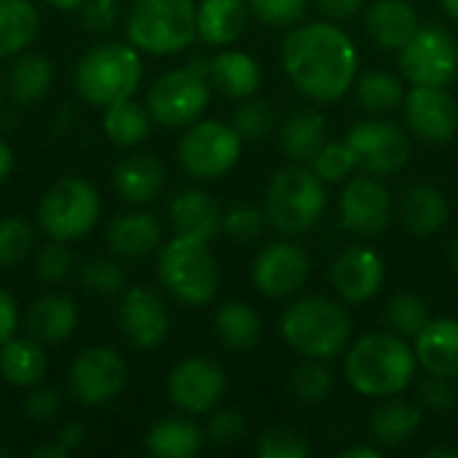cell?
Returning a JSON list of instances; mask_svg holds the SVG:
<instances>
[{
  "instance_id": "27",
  "label": "cell",
  "mask_w": 458,
  "mask_h": 458,
  "mask_svg": "<svg viewBox=\"0 0 458 458\" xmlns=\"http://www.w3.org/2000/svg\"><path fill=\"white\" fill-rule=\"evenodd\" d=\"M209 83L217 94L228 99H247L260 89L263 72L250 54L220 51L209 59Z\"/></svg>"
},
{
  "instance_id": "35",
  "label": "cell",
  "mask_w": 458,
  "mask_h": 458,
  "mask_svg": "<svg viewBox=\"0 0 458 458\" xmlns=\"http://www.w3.org/2000/svg\"><path fill=\"white\" fill-rule=\"evenodd\" d=\"M40 32V13L32 0H0V59L27 51Z\"/></svg>"
},
{
  "instance_id": "18",
  "label": "cell",
  "mask_w": 458,
  "mask_h": 458,
  "mask_svg": "<svg viewBox=\"0 0 458 458\" xmlns=\"http://www.w3.org/2000/svg\"><path fill=\"white\" fill-rule=\"evenodd\" d=\"M169 309L150 287H129L118 301V330L134 349H156L169 335Z\"/></svg>"
},
{
  "instance_id": "30",
  "label": "cell",
  "mask_w": 458,
  "mask_h": 458,
  "mask_svg": "<svg viewBox=\"0 0 458 458\" xmlns=\"http://www.w3.org/2000/svg\"><path fill=\"white\" fill-rule=\"evenodd\" d=\"M204 432L185 416L158 419L145 435V451L156 458H193L204 445Z\"/></svg>"
},
{
  "instance_id": "33",
  "label": "cell",
  "mask_w": 458,
  "mask_h": 458,
  "mask_svg": "<svg viewBox=\"0 0 458 458\" xmlns=\"http://www.w3.org/2000/svg\"><path fill=\"white\" fill-rule=\"evenodd\" d=\"M400 220L413 236H432L448 223V201L432 185H413L400 199Z\"/></svg>"
},
{
  "instance_id": "1",
  "label": "cell",
  "mask_w": 458,
  "mask_h": 458,
  "mask_svg": "<svg viewBox=\"0 0 458 458\" xmlns=\"http://www.w3.org/2000/svg\"><path fill=\"white\" fill-rule=\"evenodd\" d=\"M282 67L314 102H338L354 83L360 54L346 30L330 21L295 24L282 40Z\"/></svg>"
},
{
  "instance_id": "12",
  "label": "cell",
  "mask_w": 458,
  "mask_h": 458,
  "mask_svg": "<svg viewBox=\"0 0 458 458\" xmlns=\"http://www.w3.org/2000/svg\"><path fill=\"white\" fill-rule=\"evenodd\" d=\"M346 145L357 158V169L376 177L400 172L413 150L411 134L386 118H368L354 123L346 134Z\"/></svg>"
},
{
  "instance_id": "23",
  "label": "cell",
  "mask_w": 458,
  "mask_h": 458,
  "mask_svg": "<svg viewBox=\"0 0 458 458\" xmlns=\"http://www.w3.org/2000/svg\"><path fill=\"white\" fill-rule=\"evenodd\" d=\"M164 164L150 153H129L113 169V188L129 207H142L153 201L164 188Z\"/></svg>"
},
{
  "instance_id": "43",
  "label": "cell",
  "mask_w": 458,
  "mask_h": 458,
  "mask_svg": "<svg viewBox=\"0 0 458 458\" xmlns=\"http://www.w3.org/2000/svg\"><path fill=\"white\" fill-rule=\"evenodd\" d=\"M311 169L317 172V177L327 185L333 182H344L352 177V172L357 169V158L352 153V148L344 142H325L322 150L311 158Z\"/></svg>"
},
{
  "instance_id": "10",
  "label": "cell",
  "mask_w": 458,
  "mask_h": 458,
  "mask_svg": "<svg viewBox=\"0 0 458 458\" xmlns=\"http://www.w3.org/2000/svg\"><path fill=\"white\" fill-rule=\"evenodd\" d=\"M244 140L231 123L223 121H193L180 137L177 158L193 180H217L228 174L242 158Z\"/></svg>"
},
{
  "instance_id": "49",
  "label": "cell",
  "mask_w": 458,
  "mask_h": 458,
  "mask_svg": "<svg viewBox=\"0 0 458 458\" xmlns=\"http://www.w3.org/2000/svg\"><path fill=\"white\" fill-rule=\"evenodd\" d=\"M247 432V421L236 408H220L212 413L209 424H207V440L217 448H228L236 445Z\"/></svg>"
},
{
  "instance_id": "7",
  "label": "cell",
  "mask_w": 458,
  "mask_h": 458,
  "mask_svg": "<svg viewBox=\"0 0 458 458\" xmlns=\"http://www.w3.org/2000/svg\"><path fill=\"white\" fill-rule=\"evenodd\" d=\"M325 207H327V191L314 169H306L301 164L284 166L268 182L266 191L268 223L287 236H301L311 231L322 220Z\"/></svg>"
},
{
  "instance_id": "29",
  "label": "cell",
  "mask_w": 458,
  "mask_h": 458,
  "mask_svg": "<svg viewBox=\"0 0 458 458\" xmlns=\"http://www.w3.org/2000/svg\"><path fill=\"white\" fill-rule=\"evenodd\" d=\"M48 368L43 344L35 338H8L0 346V378L8 386L16 389H30L43 381Z\"/></svg>"
},
{
  "instance_id": "56",
  "label": "cell",
  "mask_w": 458,
  "mask_h": 458,
  "mask_svg": "<svg viewBox=\"0 0 458 458\" xmlns=\"http://www.w3.org/2000/svg\"><path fill=\"white\" fill-rule=\"evenodd\" d=\"M381 456H384V448H378V445H352V448L338 451V458H381Z\"/></svg>"
},
{
  "instance_id": "17",
  "label": "cell",
  "mask_w": 458,
  "mask_h": 458,
  "mask_svg": "<svg viewBox=\"0 0 458 458\" xmlns=\"http://www.w3.org/2000/svg\"><path fill=\"white\" fill-rule=\"evenodd\" d=\"M405 121L429 145H445L458 131V102L445 86H413L405 91Z\"/></svg>"
},
{
  "instance_id": "31",
  "label": "cell",
  "mask_w": 458,
  "mask_h": 458,
  "mask_svg": "<svg viewBox=\"0 0 458 458\" xmlns=\"http://www.w3.org/2000/svg\"><path fill=\"white\" fill-rule=\"evenodd\" d=\"M215 335L233 354H250L263 338L258 311L244 301H228L215 314Z\"/></svg>"
},
{
  "instance_id": "26",
  "label": "cell",
  "mask_w": 458,
  "mask_h": 458,
  "mask_svg": "<svg viewBox=\"0 0 458 458\" xmlns=\"http://www.w3.org/2000/svg\"><path fill=\"white\" fill-rule=\"evenodd\" d=\"M247 0H201L196 5V32L209 46L236 43L250 24Z\"/></svg>"
},
{
  "instance_id": "4",
  "label": "cell",
  "mask_w": 458,
  "mask_h": 458,
  "mask_svg": "<svg viewBox=\"0 0 458 458\" xmlns=\"http://www.w3.org/2000/svg\"><path fill=\"white\" fill-rule=\"evenodd\" d=\"M72 83L83 102L105 110L134 97L142 83V56L129 40L97 43L78 59Z\"/></svg>"
},
{
  "instance_id": "39",
  "label": "cell",
  "mask_w": 458,
  "mask_h": 458,
  "mask_svg": "<svg viewBox=\"0 0 458 458\" xmlns=\"http://www.w3.org/2000/svg\"><path fill=\"white\" fill-rule=\"evenodd\" d=\"M333 384H335L333 368H327L325 360H309L301 368H295L290 378V392L303 405H319L327 400Z\"/></svg>"
},
{
  "instance_id": "53",
  "label": "cell",
  "mask_w": 458,
  "mask_h": 458,
  "mask_svg": "<svg viewBox=\"0 0 458 458\" xmlns=\"http://www.w3.org/2000/svg\"><path fill=\"white\" fill-rule=\"evenodd\" d=\"M314 3L327 19H335V21L354 16L365 5V0H314Z\"/></svg>"
},
{
  "instance_id": "51",
  "label": "cell",
  "mask_w": 458,
  "mask_h": 458,
  "mask_svg": "<svg viewBox=\"0 0 458 458\" xmlns=\"http://www.w3.org/2000/svg\"><path fill=\"white\" fill-rule=\"evenodd\" d=\"M419 400L432 411V413H448L456 408V392L451 386V378L440 376H427L419 384Z\"/></svg>"
},
{
  "instance_id": "28",
  "label": "cell",
  "mask_w": 458,
  "mask_h": 458,
  "mask_svg": "<svg viewBox=\"0 0 458 458\" xmlns=\"http://www.w3.org/2000/svg\"><path fill=\"white\" fill-rule=\"evenodd\" d=\"M419 429H421V411L413 403L397 397H386V403H381L368 421V432L373 443L384 451L411 443Z\"/></svg>"
},
{
  "instance_id": "15",
  "label": "cell",
  "mask_w": 458,
  "mask_h": 458,
  "mask_svg": "<svg viewBox=\"0 0 458 458\" xmlns=\"http://www.w3.org/2000/svg\"><path fill=\"white\" fill-rule=\"evenodd\" d=\"M394 199L376 174L352 177L338 199L341 225L357 236H378L392 223Z\"/></svg>"
},
{
  "instance_id": "19",
  "label": "cell",
  "mask_w": 458,
  "mask_h": 458,
  "mask_svg": "<svg viewBox=\"0 0 458 458\" xmlns=\"http://www.w3.org/2000/svg\"><path fill=\"white\" fill-rule=\"evenodd\" d=\"M384 279H386L384 260L370 247L344 250L330 271V282L346 303H368L381 293Z\"/></svg>"
},
{
  "instance_id": "8",
  "label": "cell",
  "mask_w": 458,
  "mask_h": 458,
  "mask_svg": "<svg viewBox=\"0 0 458 458\" xmlns=\"http://www.w3.org/2000/svg\"><path fill=\"white\" fill-rule=\"evenodd\" d=\"M212 99L209 59H193L185 67L161 72L148 89V113L166 129L191 126L204 115Z\"/></svg>"
},
{
  "instance_id": "11",
  "label": "cell",
  "mask_w": 458,
  "mask_h": 458,
  "mask_svg": "<svg viewBox=\"0 0 458 458\" xmlns=\"http://www.w3.org/2000/svg\"><path fill=\"white\" fill-rule=\"evenodd\" d=\"M400 70L413 86H448L458 75V38L443 24H424L400 48Z\"/></svg>"
},
{
  "instance_id": "60",
  "label": "cell",
  "mask_w": 458,
  "mask_h": 458,
  "mask_svg": "<svg viewBox=\"0 0 458 458\" xmlns=\"http://www.w3.org/2000/svg\"><path fill=\"white\" fill-rule=\"evenodd\" d=\"M440 3H443L445 13H448L454 21H458V0H440Z\"/></svg>"
},
{
  "instance_id": "63",
  "label": "cell",
  "mask_w": 458,
  "mask_h": 458,
  "mask_svg": "<svg viewBox=\"0 0 458 458\" xmlns=\"http://www.w3.org/2000/svg\"><path fill=\"white\" fill-rule=\"evenodd\" d=\"M0 458H8V448H3V445H0Z\"/></svg>"
},
{
  "instance_id": "61",
  "label": "cell",
  "mask_w": 458,
  "mask_h": 458,
  "mask_svg": "<svg viewBox=\"0 0 458 458\" xmlns=\"http://www.w3.org/2000/svg\"><path fill=\"white\" fill-rule=\"evenodd\" d=\"M451 266H454V271L458 274V236L454 239V244H451Z\"/></svg>"
},
{
  "instance_id": "5",
  "label": "cell",
  "mask_w": 458,
  "mask_h": 458,
  "mask_svg": "<svg viewBox=\"0 0 458 458\" xmlns=\"http://www.w3.org/2000/svg\"><path fill=\"white\" fill-rule=\"evenodd\" d=\"M196 5V0H131L126 11V40L140 54H180L199 38Z\"/></svg>"
},
{
  "instance_id": "44",
  "label": "cell",
  "mask_w": 458,
  "mask_h": 458,
  "mask_svg": "<svg viewBox=\"0 0 458 458\" xmlns=\"http://www.w3.org/2000/svg\"><path fill=\"white\" fill-rule=\"evenodd\" d=\"M258 458H306L311 454L309 440L293 427H271L258 437Z\"/></svg>"
},
{
  "instance_id": "45",
  "label": "cell",
  "mask_w": 458,
  "mask_h": 458,
  "mask_svg": "<svg viewBox=\"0 0 458 458\" xmlns=\"http://www.w3.org/2000/svg\"><path fill=\"white\" fill-rule=\"evenodd\" d=\"M266 220H268V215L263 209H258L252 204H236L223 212V233L239 244H247V242H255L263 236Z\"/></svg>"
},
{
  "instance_id": "3",
  "label": "cell",
  "mask_w": 458,
  "mask_h": 458,
  "mask_svg": "<svg viewBox=\"0 0 458 458\" xmlns=\"http://www.w3.org/2000/svg\"><path fill=\"white\" fill-rule=\"evenodd\" d=\"M352 330L354 325L349 311L325 295H306L295 301L279 322V333L293 352L306 360L325 362L349 349Z\"/></svg>"
},
{
  "instance_id": "42",
  "label": "cell",
  "mask_w": 458,
  "mask_h": 458,
  "mask_svg": "<svg viewBox=\"0 0 458 458\" xmlns=\"http://www.w3.org/2000/svg\"><path fill=\"white\" fill-rule=\"evenodd\" d=\"M78 282L86 293H91L97 298H113L126 290V271L115 260L91 258L81 266Z\"/></svg>"
},
{
  "instance_id": "9",
  "label": "cell",
  "mask_w": 458,
  "mask_h": 458,
  "mask_svg": "<svg viewBox=\"0 0 458 458\" xmlns=\"http://www.w3.org/2000/svg\"><path fill=\"white\" fill-rule=\"evenodd\" d=\"M102 217L99 191L75 174L54 180L38 201V225L48 239L78 242L89 236Z\"/></svg>"
},
{
  "instance_id": "38",
  "label": "cell",
  "mask_w": 458,
  "mask_h": 458,
  "mask_svg": "<svg viewBox=\"0 0 458 458\" xmlns=\"http://www.w3.org/2000/svg\"><path fill=\"white\" fill-rule=\"evenodd\" d=\"M429 319L432 317H429L427 301L413 293L394 295L384 309V325L400 338H416L429 325Z\"/></svg>"
},
{
  "instance_id": "58",
  "label": "cell",
  "mask_w": 458,
  "mask_h": 458,
  "mask_svg": "<svg viewBox=\"0 0 458 458\" xmlns=\"http://www.w3.org/2000/svg\"><path fill=\"white\" fill-rule=\"evenodd\" d=\"M46 3H48L51 8H56V11L72 13V11H81L86 0H46Z\"/></svg>"
},
{
  "instance_id": "55",
  "label": "cell",
  "mask_w": 458,
  "mask_h": 458,
  "mask_svg": "<svg viewBox=\"0 0 458 458\" xmlns=\"http://www.w3.org/2000/svg\"><path fill=\"white\" fill-rule=\"evenodd\" d=\"M13 164H16V156L11 150V145L5 140H0V185L8 182V177L13 172Z\"/></svg>"
},
{
  "instance_id": "40",
  "label": "cell",
  "mask_w": 458,
  "mask_h": 458,
  "mask_svg": "<svg viewBox=\"0 0 458 458\" xmlns=\"http://www.w3.org/2000/svg\"><path fill=\"white\" fill-rule=\"evenodd\" d=\"M35 247V225L27 217H0V268L19 266Z\"/></svg>"
},
{
  "instance_id": "14",
  "label": "cell",
  "mask_w": 458,
  "mask_h": 458,
  "mask_svg": "<svg viewBox=\"0 0 458 458\" xmlns=\"http://www.w3.org/2000/svg\"><path fill=\"white\" fill-rule=\"evenodd\" d=\"M228 389V376L220 362L209 357H188L177 362L166 378L169 400L177 411L201 416L212 413Z\"/></svg>"
},
{
  "instance_id": "22",
  "label": "cell",
  "mask_w": 458,
  "mask_h": 458,
  "mask_svg": "<svg viewBox=\"0 0 458 458\" xmlns=\"http://www.w3.org/2000/svg\"><path fill=\"white\" fill-rule=\"evenodd\" d=\"M105 239H107V247L115 258L140 260V258H148L156 250H161L164 228H161L156 215L134 209V212L118 215L107 225Z\"/></svg>"
},
{
  "instance_id": "13",
  "label": "cell",
  "mask_w": 458,
  "mask_h": 458,
  "mask_svg": "<svg viewBox=\"0 0 458 458\" xmlns=\"http://www.w3.org/2000/svg\"><path fill=\"white\" fill-rule=\"evenodd\" d=\"M67 384H70V394L81 405L99 408L123 394L129 384V368L115 349L89 346L72 360Z\"/></svg>"
},
{
  "instance_id": "32",
  "label": "cell",
  "mask_w": 458,
  "mask_h": 458,
  "mask_svg": "<svg viewBox=\"0 0 458 458\" xmlns=\"http://www.w3.org/2000/svg\"><path fill=\"white\" fill-rule=\"evenodd\" d=\"M327 142V121L319 110H295L279 126V148L295 164H309Z\"/></svg>"
},
{
  "instance_id": "20",
  "label": "cell",
  "mask_w": 458,
  "mask_h": 458,
  "mask_svg": "<svg viewBox=\"0 0 458 458\" xmlns=\"http://www.w3.org/2000/svg\"><path fill=\"white\" fill-rule=\"evenodd\" d=\"M169 223L174 236H188L199 242H212L223 231L220 204L201 188L177 191L169 201Z\"/></svg>"
},
{
  "instance_id": "47",
  "label": "cell",
  "mask_w": 458,
  "mask_h": 458,
  "mask_svg": "<svg viewBox=\"0 0 458 458\" xmlns=\"http://www.w3.org/2000/svg\"><path fill=\"white\" fill-rule=\"evenodd\" d=\"M250 11L271 27H295L309 8V0H247Z\"/></svg>"
},
{
  "instance_id": "24",
  "label": "cell",
  "mask_w": 458,
  "mask_h": 458,
  "mask_svg": "<svg viewBox=\"0 0 458 458\" xmlns=\"http://www.w3.org/2000/svg\"><path fill=\"white\" fill-rule=\"evenodd\" d=\"M413 341L416 362L429 376L458 378V319H429V325Z\"/></svg>"
},
{
  "instance_id": "48",
  "label": "cell",
  "mask_w": 458,
  "mask_h": 458,
  "mask_svg": "<svg viewBox=\"0 0 458 458\" xmlns=\"http://www.w3.org/2000/svg\"><path fill=\"white\" fill-rule=\"evenodd\" d=\"M21 411L32 424H51L62 411V392L56 386H48L40 381V384L30 386Z\"/></svg>"
},
{
  "instance_id": "57",
  "label": "cell",
  "mask_w": 458,
  "mask_h": 458,
  "mask_svg": "<svg viewBox=\"0 0 458 458\" xmlns=\"http://www.w3.org/2000/svg\"><path fill=\"white\" fill-rule=\"evenodd\" d=\"M32 458H70L72 454L67 451V448H62L56 440L54 443H48V445H38L32 454H30Z\"/></svg>"
},
{
  "instance_id": "62",
  "label": "cell",
  "mask_w": 458,
  "mask_h": 458,
  "mask_svg": "<svg viewBox=\"0 0 458 458\" xmlns=\"http://www.w3.org/2000/svg\"><path fill=\"white\" fill-rule=\"evenodd\" d=\"M3 97H5V89H3V78H0V105H3Z\"/></svg>"
},
{
  "instance_id": "52",
  "label": "cell",
  "mask_w": 458,
  "mask_h": 458,
  "mask_svg": "<svg viewBox=\"0 0 458 458\" xmlns=\"http://www.w3.org/2000/svg\"><path fill=\"white\" fill-rule=\"evenodd\" d=\"M16 327H19V306H16V298L0 287V346L16 335Z\"/></svg>"
},
{
  "instance_id": "59",
  "label": "cell",
  "mask_w": 458,
  "mask_h": 458,
  "mask_svg": "<svg viewBox=\"0 0 458 458\" xmlns=\"http://www.w3.org/2000/svg\"><path fill=\"white\" fill-rule=\"evenodd\" d=\"M427 458H458V448H429Z\"/></svg>"
},
{
  "instance_id": "16",
  "label": "cell",
  "mask_w": 458,
  "mask_h": 458,
  "mask_svg": "<svg viewBox=\"0 0 458 458\" xmlns=\"http://www.w3.org/2000/svg\"><path fill=\"white\" fill-rule=\"evenodd\" d=\"M311 276V263L303 247L290 242H274L263 247L252 263V282L260 295L271 301L298 295Z\"/></svg>"
},
{
  "instance_id": "25",
  "label": "cell",
  "mask_w": 458,
  "mask_h": 458,
  "mask_svg": "<svg viewBox=\"0 0 458 458\" xmlns=\"http://www.w3.org/2000/svg\"><path fill=\"white\" fill-rule=\"evenodd\" d=\"M370 38L389 51H400L421 27L416 8L408 0H373L365 11Z\"/></svg>"
},
{
  "instance_id": "21",
  "label": "cell",
  "mask_w": 458,
  "mask_h": 458,
  "mask_svg": "<svg viewBox=\"0 0 458 458\" xmlns=\"http://www.w3.org/2000/svg\"><path fill=\"white\" fill-rule=\"evenodd\" d=\"M78 306L62 293H46L35 298L24 311V330L43 346H56L78 330Z\"/></svg>"
},
{
  "instance_id": "50",
  "label": "cell",
  "mask_w": 458,
  "mask_h": 458,
  "mask_svg": "<svg viewBox=\"0 0 458 458\" xmlns=\"http://www.w3.org/2000/svg\"><path fill=\"white\" fill-rule=\"evenodd\" d=\"M118 19H121L118 0H86L81 8V24L94 35L110 32L118 24Z\"/></svg>"
},
{
  "instance_id": "2",
  "label": "cell",
  "mask_w": 458,
  "mask_h": 458,
  "mask_svg": "<svg viewBox=\"0 0 458 458\" xmlns=\"http://www.w3.org/2000/svg\"><path fill=\"white\" fill-rule=\"evenodd\" d=\"M344 376L362 397H397L416 376V352L397 333H368L346 349Z\"/></svg>"
},
{
  "instance_id": "34",
  "label": "cell",
  "mask_w": 458,
  "mask_h": 458,
  "mask_svg": "<svg viewBox=\"0 0 458 458\" xmlns=\"http://www.w3.org/2000/svg\"><path fill=\"white\" fill-rule=\"evenodd\" d=\"M51 86H54V64L43 54L21 51L13 59L5 81V91L13 102L35 105L48 97Z\"/></svg>"
},
{
  "instance_id": "46",
  "label": "cell",
  "mask_w": 458,
  "mask_h": 458,
  "mask_svg": "<svg viewBox=\"0 0 458 458\" xmlns=\"http://www.w3.org/2000/svg\"><path fill=\"white\" fill-rule=\"evenodd\" d=\"M72 263H75V255L67 247V242L51 239L35 255V274H38V279L54 284V282H62L72 271Z\"/></svg>"
},
{
  "instance_id": "54",
  "label": "cell",
  "mask_w": 458,
  "mask_h": 458,
  "mask_svg": "<svg viewBox=\"0 0 458 458\" xmlns=\"http://www.w3.org/2000/svg\"><path fill=\"white\" fill-rule=\"evenodd\" d=\"M83 437H86V427L81 421H67L62 424V429L56 432V443L62 448H67L70 454H75L81 445H83Z\"/></svg>"
},
{
  "instance_id": "37",
  "label": "cell",
  "mask_w": 458,
  "mask_h": 458,
  "mask_svg": "<svg viewBox=\"0 0 458 458\" xmlns=\"http://www.w3.org/2000/svg\"><path fill=\"white\" fill-rule=\"evenodd\" d=\"M357 99L368 113L384 115L405 102V89L397 75L386 70H370L357 81Z\"/></svg>"
},
{
  "instance_id": "6",
  "label": "cell",
  "mask_w": 458,
  "mask_h": 458,
  "mask_svg": "<svg viewBox=\"0 0 458 458\" xmlns=\"http://www.w3.org/2000/svg\"><path fill=\"white\" fill-rule=\"evenodd\" d=\"M158 279L185 306H207L220 290V266L209 242L174 236L158 250Z\"/></svg>"
},
{
  "instance_id": "41",
  "label": "cell",
  "mask_w": 458,
  "mask_h": 458,
  "mask_svg": "<svg viewBox=\"0 0 458 458\" xmlns=\"http://www.w3.org/2000/svg\"><path fill=\"white\" fill-rule=\"evenodd\" d=\"M231 126L239 131V137L244 142H260L266 140L274 126H276V110L271 102L266 99H255V97H247L236 110H233V121Z\"/></svg>"
},
{
  "instance_id": "36",
  "label": "cell",
  "mask_w": 458,
  "mask_h": 458,
  "mask_svg": "<svg viewBox=\"0 0 458 458\" xmlns=\"http://www.w3.org/2000/svg\"><path fill=\"white\" fill-rule=\"evenodd\" d=\"M150 113L145 105L134 99H121L110 107H105L102 115V131L115 148H137L150 134Z\"/></svg>"
}]
</instances>
